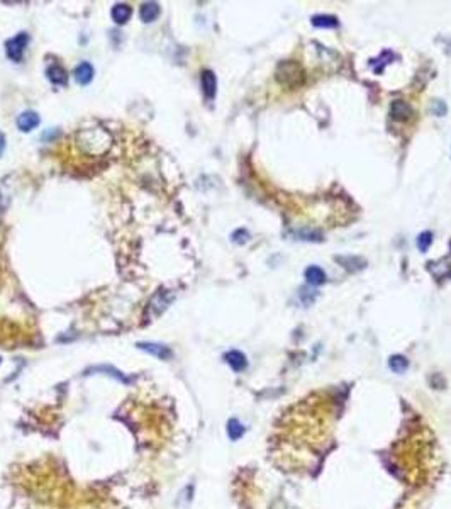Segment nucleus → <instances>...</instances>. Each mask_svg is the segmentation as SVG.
<instances>
[{"label": "nucleus", "instance_id": "f257e3e1", "mask_svg": "<svg viewBox=\"0 0 451 509\" xmlns=\"http://www.w3.org/2000/svg\"><path fill=\"white\" fill-rule=\"evenodd\" d=\"M27 43H29V34H27V32H19L17 36H14L6 44L7 56L16 63L22 62V56H24V49H26Z\"/></svg>", "mask_w": 451, "mask_h": 509}, {"label": "nucleus", "instance_id": "f03ea898", "mask_svg": "<svg viewBox=\"0 0 451 509\" xmlns=\"http://www.w3.org/2000/svg\"><path fill=\"white\" fill-rule=\"evenodd\" d=\"M201 83H202V92L206 95V99L212 100L216 97V92H217V78L211 70H204L202 72V77H201Z\"/></svg>", "mask_w": 451, "mask_h": 509}, {"label": "nucleus", "instance_id": "7ed1b4c3", "mask_svg": "<svg viewBox=\"0 0 451 509\" xmlns=\"http://www.w3.org/2000/svg\"><path fill=\"white\" fill-rule=\"evenodd\" d=\"M38 126H39V116L34 110H26L17 118V128L22 133H29V131L38 128Z\"/></svg>", "mask_w": 451, "mask_h": 509}, {"label": "nucleus", "instance_id": "20e7f679", "mask_svg": "<svg viewBox=\"0 0 451 509\" xmlns=\"http://www.w3.org/2000/svg\"><path fill=\"white\" fill-rule=\"evenodd\" d=\"M390 116L397 121H407L411 119L412 116V109L407 102L404 100H394L392 105H390Z\"/></svg>", "mask_w": 451, "mask_h": 509}, {"label": "nucleus", "instance_id": "39448f33", "mask_svg": "<svg viewBox=\"0 0 451 509\" xmlns=\"http://www.w3.org/2000/svg\"><path fill=\"white\" fill-rule=\"evenodd\" d=\"M139 350H144V352L155 355V357L161 358V360H166V358H171V350L165 345H158V343H138Z\"/></svg>", "mask_w": 451, "mask_h": 509}, {"label": "nucleus", "instance_id": "423d86ee", "mask_svg": "<svg viewBox=\"0 0 451 509\" xmlns=\"http://www.w3.org/2000/svg\"><path fill=\"white\" fill-rule=\"evenodd\" d=\"M304 277L307 280L309 286H314V287H319L326 282V273H324V270L317 267V265H310V267L305 268Z\"/></svg>", "mask_w": 451, "mask_h": 509}, {"label": "nucleus", "instance_id": "0eeeda50", "mask_svg": "<svg viewBox=\"0 0 451 509\" xmlns=\"http://www.w3.org/2000/svg\"><path fill=\"white\" fill-rule=\"evenodd\" d=\"M110 16H112V21L115 24H125L133 16V7L129 4H115Z\"/></svg>", "mask_w": 451, "mask_h": 509}, {"label": "nucleus", "instance_id": "6e6552de", "mask_svg": "<svg viewBox=\"0 0 451 509\" xmlns=\"http://www.w3.org/2000/svg\"><path fill=\"white\" fill-rule=\"evenodd\" d=\"M224 358L234 372H243L244 368L248 367V360H246V357L241 352H238V350H231V352H227Z\"/></svg>", "mask_w": 451, "mask_h": 509}, {"label": "nucleus", "instance_id": "1a4fd4ad", "mask_svg": "<svg viewBox=\"0 0 451 509\" xmlns=\"http://www.w3.org/2000/svg\"><path fill=\"white\" fill-rule=\"evenodd\" d=\"M48 78H49V82L53 83V85H61L65 87L68 83V77H67V70H65L61 65H58V63H54V65H51V67L48 68Z\"/></svg>", "mask_w": 451, "mask_h": 509}, {"label": "nucleus", "instance_id": "9d476101", "mask_svg": "<svg viewBox=\"0 0 451 509\" xmlns=\"http://www.w3.org/2000/svg\"><path fill=\"white\" fill-rule=\"evenodd\" d=\"M94 78V67H92L88 62H82L75 68V80L80 83V85H88Z\"/></svg>", "mask_w": 451, "mask_h": 509}, {"label": "nucleus", "instance_id": "9b49d317", "mask_svg": "<svg viewBox=\"0 0 451 509\" xmlns=\"http://www.w3.org/2000/svg\"><path fill=\"white\" fill-rule=\"evenodd\" d=\"M161 9L156 2H146L141 6V11H139V17H141L143 22H153L156 21L158 16H160Z\"/></svg>", "mask_w": 451, "mask_h": 509}, {"label": "nucleus", "instance_id": "f8f14e48", "mask_svg": "<svg viewBox=\"0 0 451 509\" xmlns=\"http://www.w3.org/2000/svg\"><path fill=\"white\" fill-rule=\"evenodd\" d=\"M312 26L314 27H323V29H334V27L339 26V21L334 16H326V14H320V16L312 17Z\"/></svg>", "mask_w": 451, "mask_h": 509}, {"label": "nucleus", "instance_id": "ddd939ff", "mask_svg": "<svg viewBox=\"0 0 451 509\" xmlns=\"http://www.w3.org/2000/svg\"><path fill=\"white\" fill-rule=\"evenodd\" d=\"M389 367L395 373H404L409 368V360L406 357H402V355H394L389 360Z\"/></svg>", "mask_w": 451, "mask_h": 509}, {"label": "nucleus", "instance_id": "4468645a", "mask_svg": "<svg viewBox=\"0 0 451 509\" xmlns=\"http://www.w3.org/2000/svg\"><path fill=\"white\" fill-rule=\"evenodd\" d=\"M227 435H229L232 441L239 440V438L244 435V426L238 421V419H229V423H227Z\"/></svg>", "mask_w": 451, "mask_h": 509}, {"label": "nucleus", "instance_id": "2eb2a0df", "mask_svg": "<svg viewBox=\"0 0 451 509\" xmlns=\"http://www.w3.org/2000/svg\"><path fill=\"white\" fill-rule=\"evenodd\" d=\"M431 243H432V233L424 231V233H421L419 238H417V248L421 251H426L431 246Z\"/></svg>", "mask_w": 451, "mask_h": 509}, {"label": "nucleus", "instance_id": "dca6fc26", "mask_svg": "<svg viewBox=\"0 0 451 509\" xmlns=\"http://www.w3.org/2000/svg\"><path fill=\"white\" fill-rule=\"evenodd\" d=\"M432 112H434V114H438V116H444L446 114L444 102L443 100H436L434 104H432Z\"/></svg>", "mask_w": 451, "mask_h": 509}, {"label": "nucleus", "instance_id": "f3484780", "mask_svg": "<svg viewBox=\"0 0 451 509\" xmlns=\"http://www.w3.org/2000/svg\"><path fill=\"white\" fill-rule=\"evenodd\" d=\"M4 151H6V136H4V133L0 131V156L4 155Z\"/></svg>", "mask_w": 451, "mask_h": 509}]
</instances>
